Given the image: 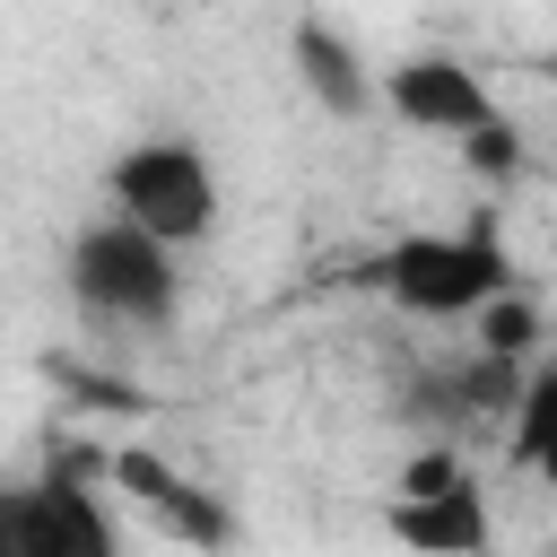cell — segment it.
<instances>
[{
  "label": "cell",
  "instance_id": "10",
  "mask_svg": "<svg viewBox=\"0 0 557 557\" xmlns=\"http://www.w3.org/2000/svg\"><path fill=\"white\" fill-rule=\"evenodd\" d=\"M505 418H513V461H522V470H540V461H548V418H557V366H548V357H531V366H522V383H513Z\"/></svg>",
  "mask_w": 557,
  "mask_h": 557
},
{
  "label": "cell",
  "instance_id": "6",
  "mask_svg": "<svg viewBox=\"0 0 557 557\" xmlns=\"http://www.w3.org/2000/svg\"><path fill=\"white\" fill-rule=\"evenodd\" d=\"M104 479H113L131 505H148V513H157L174 540H191V548H226V540H235V513H226L209 487H191V479H183L165 453H148V444H122V453L104 461Z\"/></svg>",
  "mask_w": 557,
  "mask_h": 557
},
{
  "label": "cell",
  "instance_id": "3",
  "mask_svg": "<svg viewBox=\"0 0 557 557\" xmlns=\"http://www.w3.org/2000/svg\"><path fill=\"white\" fill-rule=\"evenodd\" d=\"M366 287H383L400 313H418V322H470L496 287H513V261H505V244L487 235V218L479 226H418V235H400L374 270H366Z\"/></svg>",
  "mask_w": 557,
  "mask_h": 557
},
{
  "label": "cell",
  "instance_id": "4",
  "mask_svg": "<svg viewBox=\"0 0 557 557\" xmlns=\"http://www.w3.org/2000/svg\"><path fill=\"white\" fill-rule=\"evenodd\" d=\"M96 470V453H52L44 479L0 487V557H122V522Z\"/></svg>",
  "mask_w": 557,
  "mask_h": 557
},
{
  "label": "cell",
  "instance_id": "1",
  "mask_svg": "<svg viewBox=\"0 0 557 557\" xmlns=\"http://www.w3.org/2000/svg\"><path fill=\"white\" fill-rule=\"evenodd\" d=\"M70 296H78V313H96V322H113V331H174V313H183V252L174 244H157V235H139L131 218H87L78 235H70Z\"/></svg>",
  "mask_w": 557,
  "mask_h": 557
},
{
  "label": "cell",
  "instance_id": "9",
  "mask_svg": "<svg viewBox=\"0 0 557 557\" xmlns=\"http://www.w3.org/2000/svg\"><path fill=\"white\" fill-rule=\"evenodd\" d=\"M470 322H479V357H496V366H531L540 357V305L522 287H496Z\"/></svg>",
  "mask_w": 557,
  "mask_h": 557
},
{
  "label": "cell",
  "instance_id": "12",
  "mask_svg": "<svg viewBox=\"0 0 557 557\" xmlns=\"http://www.w3.org/2000/svg\"><path fill=\"white\" fill-rule=\"evenodd\" d=\"M461 470H470L461 453H444V444H426V453H409V461H400V479H392V496H426V487H453Z\"/></svg>",
  "mask_w": 557,
  "mask_h": 557
},
{
  "label": "cell",
  "instance_id": "2",
  "mask_svg": "<svg viewBox=\"0 0 557 557\" xmlns=\"http://www.w3.org/2000/svg\"><path fill=\"white\" fill-rule=\"evenodd\" d=\"M104 209H113V218H131L139 235H157V244L191 252V244H209V235H218L226 191H218V165H209V148H200V139L157 131V139H131V148L104 165Z\"/></svg>",
  "mask_w": 557,
  "mask_h": 557
},
{
  "label": "cell",
  "instance_id": "8",
  "mask_svg": "<svg viewBox=\"0 0 557 557\" xmlns=\"http://www.w3.org/2000/svg\"><path fill=\"white\" fill-rule=\"evenodd\" d=\"M287 70H296V87H305L331 122H366V113H374V70H366V52H357L331 17H296V26H287Z\"/></svg>",
  "mask_w": 557,
  "mask_h": 557
},
{
  "label": "cell",
  "instance_id": "11",
  "mask_svg": "<svg viewBox=\"0 0 557 557\" xmlns=\"http://www.w3.org/2000/svg\"><path fill=\"white\" fill-rule=\"evenodd\" d=\"M461 165H470L479 183H505V174L522 165V131H513L505 113H487L479 131H461Z\"/></svg>",
  "mask_w": 557,
  "mask_h": 557
},
{
  "label": "cell",
  "instance_id": "5",
  "mask_svg": "<svg viewBox=\"0 0 557 557\" xmlns=\"http://www.w3.org/2000/svg\"><path fill=\"white\" fill-rule=\"evenodd\" d=\"M374 104H392L400 122L444 131V139H461V131H479V122L496 113L487 78H479L470 61H453V52H409L400 70H383V78H374Z\"/></svg>",
  "mask_w": 557,
  "mask_h": 557
},
{
  "label": "cell",
  "instance_id": "7",
  "mask_svg": "<svg viewBox=\"0 0 557 557\" xmlns=\"http://www.w3.org/2000/svg\"><path fill=\"white\" fill-rule=\"evenodd\" d=\"M383 531H392V548H409V557H487V487L461 470L453 487H426V496H392L383 505Z\"/></svg>",
  "mask_w": 557,
  "mask_h": 557
}]
</instances>
